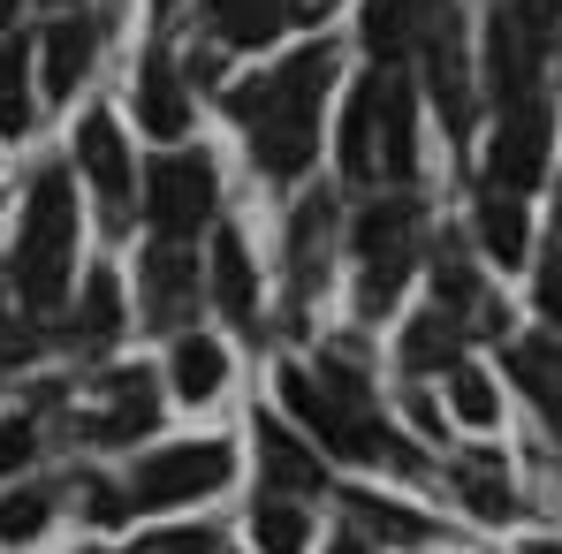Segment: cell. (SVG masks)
Instances as JSON below:
<instances>
[{
  "label": "cell",
  "instance_id": "obj_34",
  "mask_svg": "<svg viewBox=\"0 0 562 554\" xmlns=\"http://www.w3.org/2000/svg\"><path fill=\"white\" fill-rule=\"evenodd\" d=\"M137 554H221V547H213V532H183L176 524V532H153Z\"/></svg>",
  "mask_w": 562,
  "mask_h": 554
},
{
  "label": "cell",
  "instance_id": "obj_33",
  "mask_svg": "<svg viewBox=\"0 0 562 554\" xmlns=\"http://www.w3.org/2000/svg\"><path fill=\"white\" fill-rule=\"evenodd\" d=\"M31 463V426L23 418H0V478H15Z\"/></svg>",
  "mask_w": 562,
  "mask_h": 554
},
{
  "label": "cell",
  "instance_id": "obj_4",
  "mask_svg": "<svg viewBox=\"0 0 562 554\" xmlns=\"http://www.w3.org/2000/svg\"><path fill=\"white\" fill-rule=\"evenodd\" d=\"M548 46H555V0H502L494 8V23H486V92H494V114L540 106Z\"/></svg>",
  "mask_w": 562,
  "mask_h": 554
},
{
  "label": "cell",
  "instance_id": "obj_11",
  "mask_svg": "<svg viewBox=\"0 0 562 554\" xmlns=\"http://www.w3.org/2000/svg\"><path fill=\"white\" fill-rule=\"evenodd\" d=\"M198 304V259L190 244H153L145 251V319L153 327H183Z\"/></svg>",
  "mask_w": 562,
  "mask_h": 554
},
{
  "label": "cell",
  "instance_id": "obj_19",
  "mask_svg": "<svg viewBox=\"0 0 562 554\" xmlns=\"http://www.w3.org/2000/svg\"><path fill=\"white\" fill-rule=\"evenodd\" d=\"M327 236H335V205L327 197H304L296 221H289V281L296 289H312V281L327 274Z\"/></svg>",
  "mask_w": 562,
  "mask_h": 554
},
{
  "label": "cell",
  "instance_id": "obj_17",
  "mask_svg": "<svg viewBox=\"0 0 562 554\" xmlns=\"http://www.w3.org/2000/svg\"><path fill=\"white\" fill-rule=\"evenodd\" d=\"M441 0H366V46H373V61L387 69L411 38H426V15H434Z\"/></svg>",
  "mask_w": 562,
  "mask_h": 554
},
{
  "label": "cell",
  "instance_id": "obj_31",
  "mask_svg": "<svg viewBox=\"0 0 562 554\" xmlns=\"http://www.w3.org/2000/svg\"><path fill=\"white\" fill-rule=\"evenodd\" d=\"M122 327V296H114V274L85 281V335H114Z\"/></svg>",
  "mask_w": 562,
  "mask_h": 554
},
{
  "label": "cell",
  "instance_id": "obj_27",
  "mask_svg": "<svg viewBox=\"0 0 562 554\" xmlns=\"http://www.w3.org/2000/svg\"><path fill=\"white\" fill-rule=\"evenodd\" d=\"M449 358H457V312H441V304H434V312L403 335V365H411V372H434V365H449Z\"/></svg>",
  "mask_w": 562,
  "mask_h": 554
},
{
  "label": "cell",
  "instance_id": "obj_15",
  "mask_svg": "<svg viewBox=\"0 0 562 554\" xmlns=\"http://www.w3.org/2000/svg\"><path fill=\"white\" fill-rule=\"evenodd\" d=\"M418 160V122H411V84L387 69V99H380V183H411Z\"/></svg>",
  "mask_w": 562,
  "mask_h": 554
},
{
  "label": "cell",
  "instance_id": "obj_37",
  "mask_svg": "<svg viewBox=\"0 0 562 554\" xmlns=\"http://www.w3.org/2000/svg\"><path fill=\"white\" fill-rule=\"evenodd\" d=\"M8 15H15V0H0V23H8Z\"/></svg>",
  "mask_w": 562,
  "mask_h": 554
},
{
  "label": "cell",
  "instance_id": "obj_38",
  "mask_svg": "<svg viewBox=\"0 0 562 554\" xmlns=\"http://www.w3.org/2000/svg\"><path fill=\"white\" fill-rule=\"evenodd\" d=\"M0 319H8V304H0Z\"/></svg>",
  "mask_w": 562,
  "mask_h": 554
},
{
  "label": "cell",
  "instance_id": "obj_16",
  "mask_svg": "<svg viewBox=\"0 0 562 554\" xmlns=\"http://www.w3.org/2000/svg\"><path fill=\"white\" fill-rule=\"evenodd\" d=\"M137 122H145L153 137H183L190 129V99H183V77H176L168 54H153L145 77H137Z\"/></svg>",
  "mask_w": 562,
  "mask_h": 554
},
{
  "label": "cell",
  "instance_id": "obj_24",
  "mask_svg": "<svg viewBox=\"0 0 562 554\" xmlns=\"http://www.w3.org/2000/svg\"><path fill=\"white\" fill-rule=\"evenodd\" d=\"M350 517H358V532H373V540H403V547H426V540H434V524H426L418 509L380 501V494H350Z\"/></svg>",
  "mask_w": 562,
  "mask_h": 554
},
{
  "label": "cell",
  "instance_id": "obj_7",
  "mask_svg": "<svg viewBox=\"0 0 562 554\" xmlns=\"http://www.w3.org/2000/svg\"><path fill=\"white\" fill-rule=\"evenodd\" d=\"M228 478V449L221 441H190V449H168V456L137 463L130 478V509H176V501H198Z\"/></svg>",
  "mask_w": 562,
  "mask_h": 554
},
{
  "label": "cell",
  "instance_id": "obj_26",
  "mask_svg": "<svg viewBox=\"0 0 562 554\" xmlns=\"http://www.w3.org/2000/svg\"><path fill=\"white\" fill-rule=\"evenodd\" d=\"M31 122V46L8 38L0 46V137H15Z\"/></svg>",
  "mask_w": 562,
  "mask_h": 554
},
{
  "label": "cell",
  "instance_id": "obj_23",
  "mask_svg": "<svg viewBox=\"0 0 562 554\" xmlns=\"http://www.w3.org/2000/svg\"><path fill=\"white\" fill-rule=\"evenodd\" d=\"M457 494H464L486 524H509V517H517V494H509L502 456H464V463H457Z\"/></svg>",
  "mask_w": 562,
  "mask_h": 554
},
{
  "label": "cell",
  "instance_id": "obj_5",
  "mask_svg": "<svg viewBox=\"0 0 562 554\" xmlns=\"http://www.w3.org/2000/svg\"><path fill=\"white\" fill-rule=\"evenodd\" d=\"M145 221L160 228V244H190L213 221V160L205 152H160L145 168Z\"/></svg>",
  "mask_w": 562,
  "mask_h": 554
},
{
  "label": "cell",
  "instance_id": "obj_35",
  "mask_svg": "<svg viewBox=\"0 0 562 554\" xmlns=\"http://www.w3.org/2000/svg\"><path fill=\"white\" fill-rule=\"evenodd\" d=\"M532 350H540V358H548V365L562 372V335H540V342H532Z\"/></svg>",
  "mask_w": 562,
  "mask_h": 554
},
{
  "label": "cell",
  "instance_id": "obj_10",
  "mask_svg": "<svg viewBox=\"0 0 562 554\" xmlns=\"http://www.w3.org/2000/svg\"><path fill=\"white\" fill-rule=\"evenodd\" d=\"M77 168H85V183L99 197V221L106 228H130V197H137V168H130V152H122V129H114V114H85V129H77Z\"/></svg>",
  "mask_w": 562,
  "mask_h": 554
},
{
  "label": "cell",
  "instance_id": "obj_28",
  "mask_svg": "<svg viewBox=\"0 0 562 554\" xmlns=\"http://www.w3.org/2000/svg\"><path fill=\"white\" fill-rule=\"evenodd\" d=\"M251 532H259V547L267 554H304V540H312V524H304V509H289V501H251Z\"/></svg>",
  "mask_w": 562,
  "mask_h": 554
},
{
  "label": "cell",
  "instance_id": "obj_29",
  "mask_svg": "<svg viewBox=\"0 0 562 554\" xmlns=\"http://www.w3.org/2000/svg\"><path fill=\"white\" fill-rule=\"evenodd\" d=\"M449 403H457L464 426H494V418H502V410H494V387H486L479 365H449Z\"/></svg>",
  "mask_w": 562,
  "mask_h": 554
},
{
  "label": "cell",
  "instance_id": "obj_36",
  "mask_svg": "<svg viewBox=\"0 0 562 554\" xmlns=\"http://www.w3.org/2000/svg\"><path fill=\"white\" fill-rule=\"evenodd\" d=\"M327 554H373V547H366V540H335Z\"/></svg>",
  "mask_w": 562,
  "mask_h": 554
},
{
  "label": "cell",
  "instance_id": "obj_25",
  "mask_svg": "<svg viewBox=\"0 0 562 554\" xmlns=\"http://www.w3.org/2000/svg\"><path fill=\"white\" fill-rule=\"evenodd\" d=\"M221 380H228V358H221V342H205V335H183V342H176V387H183L190 403H205V395H221Z\"/></svg>",
  "mask_w": 562,
  "mask_h": 554
},
{
  "label": "cell",
  "instance_id": "obj_14",
  "mask_svg": "<svg viewBox=\"0 0 562 554\" xmlns=\"http://www.w3.org/2000/svg\"><path fill=\"white\" fill-rule=\"evenodd\" d=\"M213 304L236 327H259V281H251V259H244V236L236 228L213 236Z\"/></svg>",
  "mask_w": 562,
  "mask_h": 554
},
{
  "label": "cell",
  "instance_id": "obj_12",
  "mask_svg": "<svg viewBox=\"0 0 562 554\" xmlns=\"http://www.w3.org/2000/svg\"><path fill=\"white\" fill-rule=\"evenodd\" d=\"M380 99H387V69L358 77L350 114H342V176L350 183H380Z\"/></svg>",
  "mask_w": 562,
  "mask_h": 554
},
{
  "label": "cell",
  "instance_id": "obj_2",
  "mask_svg": "<svg viewBox=\"0 0 562 554\" xmlns=\"http://www.w3.org/2000/svg\"><path fill=\"white\" fill-rule=\"evenodd\" d=\"M281 403H289V418L319 441V449H335V456H403L387 433L373 426V403H366V380L342 365V358H319V372H281Z\"/></svg>",
  "mask_w": 562,
  "mask_h": 554
},
{
  "label": "cell",
  "instance_id": "obj_13",
  "mask_svg": "<svg viewBox=\"0 0 562 554\" xmlns=\"http://www.w3.org/2000/svg\"><path fill=\"white\" fill-rule=\"evenodd\" d=\"M160 426V387H153V372H114V387H106V410H99V441L106 449H122V441H137V433H153Z\"/></svg>",
  "mask_w": 562,
  "mask_h": 554
},
{
  "label": "cell",
  "instance_id": "obj_20",
  "mask_svg": "<svg viewBox=\"0 0 562 554\" xmlns=\"http://www.w3.org/2000/svg\"><path fill=\"white\" fill-rule=\"evenodd\" d=\"M205 15H213V31L228 46H259V38H274L296 15V0H205Z\"/></svg>",
  "mask_w": 562,
  "mask_h": 554
},
{
  "label": "cell",
  "instance_id": "obj_9",
  "mask_svg": "<svg viewBox=\"0 0 562 554\" xmlns=\"http://www.w3.org/2000/svg\"><path fill=\"white\" fill-rule=\"evenodd\" d=\"M418 54H426V92L441 106L449 137H471V61H464V31H457V8H449V0L426 15Z\"/></svg>",
  "mask_w": 562,
  "mask_h": 554
},
{
  "label": "cell",
  "instance_id": "obj_32",
  "mask_svg": "<svg viewBox=\"0 0 562 554\" xmlns=\"http://www.w3.org/2000/svg\"><path fill=\"white\" fill-rule=\"evenodd\" d=\"M46 524V494H8L0 501V540H31Z\"/></svg>",
  "mask_w": 562,
  "mask_h": 554
},
{
  "label": "cell",
  "instance_id": "obj_8",
  "mask_svg": "<svg viewBox=\"0 0 562 554\" xmlns=\"http://www.w3.org/2000/svg\"><path fill=\"white\" fill-rule=\"evenodd\" d=\"M548 145H555V114H548V99H540V106H517V114H502L494 145H486V190H509V197H525V190L548 176Z\"/></svg>",
  "mask_w": 562,
  "mask_h": 554
},
{
  "label": "cell",
  "instance_id": "obj_22",
  "mask_svg": "<svg viewBox=\"0 0 562 554\" xmlns=\"http://www.w3.org/2000/svg\"><path fill=\"white\" fill-rule=\"evenodd\" d=\"M85 69H92V23H85V15H61V23L46 31V92L69 99Z\"/></svg>",
  "mask_w": 562,
  "mask_h": 554
},
{
  "label": "cell",
  "instance_id": "obj_21",
  "mask_svg": "<svg viewBox=\"0 0 562 554\" xmlns=\"http://www.w3.org/2000/svg\"><path fill=\"white\" fill-rule=\"evenodd\" d=\"M479 251L494 267H517L525 259V205L509 190H479Z\"/></svg>",
  "mask_w": 562,
  "mask_h": 554
},
{
  "label": "cell",
  "instance_id": "obj_3",
  "mask_svg": "<svg viewBox=\"0 0 562 554\" xmlns=\"http://www.w3.org/2000/svg\"><path fill=\"white\" fill-rule=\"evenodd\" d=\"M69 259H77V183L69 168H38L15 228V296L31 312H54L69 289Z\"/></svg>",
  "mask_w": 562,
  "mask_h": 554
},
{
  "label": "cell",
  "instance_id": "obj_6",
  "mask_svg": "<svg viewBox=\"0 0 562 554\" xmlns=\"http://www.w3.org/2000/svg\"><path fill=\"white\" fill-rule=\"evenodd\" d=\"M411 251H418V213L395 197V205H373L358 221V259H366V281H358V304L366 312H387L403 296V274H411Z\"/></svg>",
  "mask_w": 562,
  "mask_h": 554
},
{
  "label": "cell",
  "instance_id": "obj_30",
  "mask_svg": "<svg viewBox=\"0 0 562 554\" xmlns=\"http://www.w3.org/2000/svg\"><path fill=\"white\" fill-rule=\"evenodd\" d=\"M540 312L562 327V205H555V221H548V251H540Z\"/></svg>",
  "mask_w": 562,
  "mask_h": 554
},
{
  "label": "cell",
  "instance_id": "obj_1",
  "mask_svg": "<svg viewBox=\"0 0 562 554\" xmlns=\"http://www.w3.org/2000/svg\"><path fill=\"white\" fill-rule=\"evenodd\" d=\"M327 84H335V46L319 38V46H296L281 69H267V77H251V84L228 92V114L244 122L251 160H259L267 176H304V168H312Z\"/></svg>",
  "mask_w": 562,
  "mask_h": 554
},
{
  "label": "cell",
  "instance_id": "obj_18",
  "mask_svg": "<svg viewBox=\"0 0 562 554\" xmlns=\"http://www.w3.org/2000/svg\"><path fill=\"white\" fill-rule=\"evenodd\" d=\"M259 471L274 478L281 494H312V486H319V456H312L281 418H259Z\"/></svg>",
  "mask_w": 562,
  "mask_h": 554
}]
</instances>
